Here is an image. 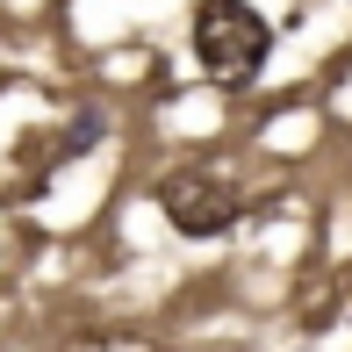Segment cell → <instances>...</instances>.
I'll return each instance as SVG.
<instances>
[{
  "instance_id": "cell-2",
  "label": "cell",
  "mask_w": 352,
  "mask_h": 352,
  "mask_svg": "<svg viewBox=\"0 0 352 352\" xmlns=\"http://www.w3.org/2000/svg\"><path fill=\"white\" fill-rule=\"evenodd\" d=\"M158 209H166V223L180 237H223L237 216H245V201H237V187L223 180V173L209 166H180L158 180Z\"/></svg>"
},
{
  "instance_id": "cell-1",
  "label": "cell",
  "mask_w": 352,
  "mask_h": 352,
  "mask_svg": "<svg viewBox=\"0 0 352 352\" xmlns=\"http://www.w3.org/2000/svg\"><path fill=\"white\" fill-rule=\"evenodd\" d=\"M195 58L216 87H245L274 58V29L252 0H201L195 8Z\"/></svg>"
}]
</instances>
